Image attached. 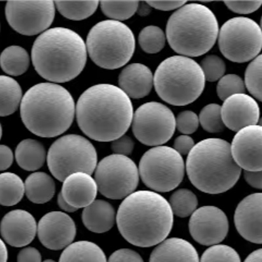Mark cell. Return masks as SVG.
Returning <instances> with one entry per match:
<instances>
[{
    "label": "cell",
    "mask_w": 262,
    "mask_h": 262,
    "mask_svg": "<svg viewBox=\"0 0 262 262\" xmlns=\"http://www.w3.org/2000/svg\"><path fill=\"white\" fill-rule=\"evenodd\" d=\"M107 262H144L141 256L128 249H121L115 251L110 256Z\"/></svg>",
    "instance_id": "43"
},
{
    "label": "cell",
    "mask_w": 262,
    "mask_h": 262,
    "mask_svg": "<svg viewBox=\"0 0 262 262\" xmlns=\"http://www.w3.org/2000/svg\"><path fill=\"white\" fill-rule=\"evenodd\" d=\"M57 203L60 209L64 210L65 212H76V210H78V209H75V208L72 207L71 205L69 204V203L65 201L64 199L63 198V196L60 193L58 194V195Z\"/></svg>",
    "instance_id": "49"
},
{
    "label": "cell",
    "mask_w": 262,
    "mask_h": 262,
    "mask_svg": "<svg viewBox=\"0 0 262 262\" xmlns=\"http://www.w3.org/2000/svg\"><path fill=\"white\" fill-rule=\"evenodd\" d=\"M200 262H242L239 255L232 247L225 245H212L205 250Z\"/></svg>",
    "instance_id": "37"
},
{
    "label": "cell",
    "mask_w": 262,
    "mask_h": 262,
    "mask_svg": "<svg viewBox=\"0 0 262 262\" xmlns=\"http://www.w3.org/2000/svg\"><path fill=\"white\" fill-rule=\"evenodd\" d=\"M261 55L248 65L245 74V85L252 97L261 101Z\"/></svg>",
    "instance_id": "36"
},
{
    "label": "cell",
    "mask_w": 262,
    "mask_h": 262,
    "mask_svg": "<svg viewBox=\"0 0 262 262\" xmlns=\"http://www.w3.org/2000/svg\"><path fill=\"white\" fill-rule=\"evenodd\" d=\"M151 8L147 2H139L137 12L140 16H146L150 13Z\"/></svg>",
    "instance_id": "50"
},
{
    "label": "cell",
    "mask_w": 262,
    "mask_h": 262,
    "mask_svg": "<svg viewBox=\"0 0 262 262\" xmlns=\"http://www.w3.org/2000/svg\"><path fill=\"white\" fill-rule=\"evenodd\" d=\"M81 219L84 226L91 232L104 233L113 228L116 213L111 203L97 200L84 208Z\"/></svg>",
    "instance_id": "24"
},
{
    "label": "cell",
    "mask_w": 262,
    "mask_h": 262,
    "mask_svg": "<svg viewBox=\"0 0 262 262\" xmlns=\"http://www.w3.org/2000/svg\"><path fill=\"white\" fill-rule=\"evenodd\" d=\"M220 99L224 101L229 97L239 93H245L244 81L238 75L227 74L219 79L216 88Z\"/></svg>",
    "instance_id": "38"
},
{
    "label": "cell",
    "mask_w": 262,
    "mask_h": 262,
    "mask_svg": "<svg viewBox=\"0 0 262 262\" xmlns=\"http://www.w3.org/2000/svg\"><path fill=\"white\" fill-rule=\"evenodd\" d=\"M62 182L60 193L65 201L75 209H84L97 198L98 191L97 182L88 173H73Z\"/></svg>",
    "instance_id": "21"
},
{
    "label": "cell",
    "mask_w": 262,
    "mask_h": 262,
    "mask_svg": "<svg viewBox=\"0 0 262 262\" xmlns=\"http://www.w3.org/2000/svg\"><path fill=\"white\" fill-rule=\"evenodd\" d=\"M23 98L19 83L11 77L0 76V117L16 112Z\"/></svg>",
    "instance_id": "28"
},
{
    "label": "cell",
    "mask_w": 262,
    "mask_h": 262,
    "mask_svg": "<svg viewBox=\"0 0 262 262\" xmlns=\"http://www.w3.org/2000/svg\"><path fill=\"white\" fill-rule=\"evenodd\" d=\"M36 219L29 212L16 209L7 213L0 223V233L5 242L11 247L29 245L37 234Z\"/></svg>",
    "instance_id": "19"
},
{
    "label": "cell",
    "mask_w": 262,
    "mask_h": 262,
    "mask_svg": "<svg viewBox=\"0 0 262 262\" xmlns=\"http://www.w3.org/2000/svg\"><path fill=\"white\" fill-rule=\"evenodd\" d=\"M29 65V53L22 47L9 46L0 55V67L10 76H18L25 74Z\"/></svg>",
    "instance_id": "29"
},
{
    "label": "cell",
    "mask_w": 262,
    "mask_h": 262,
    "mask_svg": "<svg viewBox=\"0 0 262 262\" xmlns=\"http://www.w3.org/2000/svg\"><path fill=\"white\" fill-rule=\"evenodd\" d=\"M139 179V168L128 156L105 157L95 170L98 191L111 200H122L135 192Z\"/></svg>",
    "instance_id": "12"
},
{
    "label": "cell",
    "mask_w": 262,
    "mask_h": 262,
    "mask_svg": "<svg viewBox=\"0 0 262 262\" xmlns=\"http://www.w3.org/2000/svg\"><path fill=\"white\" fill-rule=\"evenodd\" d=\"M262 128L248 126L238 131L230 145L233 160L241 168L249 171L261 170Z\"/></svg>",
    "instance_id": "17"
},
{
    "label": "cell",
    "mask_w": 262,
    "mask_h": 262,
    "mask_svg": "<svg viewBox=\"0 0 262 262\" xmlns=\"http://www.w3.org/2000/svg\"><path fill=\"white\" fill-rule=\"evenodd\" d=\"M47 161L53 176L63 182L75 172L92 174L97 165V152L93 144L85 137L67 135L51 145Z\"/></svg>",
    "instance_id": "9"
},
{
    "label": "cell",
    "mask_w": 262,
    "mask_h": 262,
    "mask_svg": "<svg viewBox=\"0 0 262 262\" xmlns=\"http://www.w3.org/2000/svg\"><path fill=\"white\" fill-rule=\"evenodd\" d=\"M80 129L98 142H112L125 134L132 123L130 98L119 86L102 83L82 93L76 107Z\"/></svg>",
    "instance_id": "1"
},
{
    "label": "cell",
    "mask_w": 262,
    "mask_h": 262,
    "mask_svg": "<svg viewBox=\"0 0 262 262\" xmlns=\"http://www.w3.org/2000/svg\"><path fill=\"white\" fill-rule=\"evenodd\" d=\"M230 145L225 140L212 138L201 140L189 152L186 172L199 190L216 195L237 184L242 168L233 160Z\"/></svg>",
    "instance_id": "5"
},
{
    "label": "cell",
    "mask_w": 262,
    "mask_h": 262,
    "mask_svg": "<svg viewBox=\"0 0 262 262\" xmlns=\"http://www.w3.org/2000/svg\"><path fill=\"white\" fill-rule=\"evenodd\" d=\"M189 230L196 242L205 246L219 244L225 239L229 231L228 217L214 206H205L191 215Z\"/></svg>",
    "instance_id": "15"
},
{
    "label": "cell",
    "mask_w": 262,
    "mask_h": 262,
    "mask_svg": "<svg viewBox=\"0 0 262 262\" xmlns=\"http://www.w3.org/2000/svg\"><path fill=\"white\" fill-rule=\"evenodd\" d=\"M119 233L127 242L146 248L158 245L171 231L174 214L168 201L155 191H135L124 199L116 214Z\"/></svg>",
    "instance_id": "2"
},
{
    "label": "cell",
    "mask_w": 262,
    "mask_h": 262,
    "mask_svg": "<svg viewBox=\"0 0 262 262\" xmlns=\"http://www.w3.org/2000/svg\"><path fill=\"white\" fill-rule=\"evenodd\" d=\"M195 146V142L189 135H183L178 137L174 142V149L181 156L188 155Z\"/></svg>",
    "instance_id": "44"
},
{
    "label": "cell",
    "mask_w": 262,
    "mask_h": 262,
    "mask_svg": "<svg viewBox=\"0 0 262 262\" xmlns=\"http://www.w3.org/2000/svg\"><path fill=\"white\" fill-rule=\"evenodd\" d=\"M43 262H56V261L55 260H53V259H46V260L43 261Z\"/></svg>",
    "instance_id": "54"
},
{
    "label": "cell",
    "mask_w": 262,
    "mask_h": 262,
    "mask_svg": "<svg viewBox=\"0 0 262 262\" xmlns=\"http://www.w3.org/2000/svg\"><path fill=\"white\" fill-rule=\"evenodd\" d=\"M119 88L130 98L140 99L149 94L154 86V74L147 66L133 63L119 76Z\"/></svg>",
    "instance_id": "22"
},
{
    "label": "cell",
    "mask_w": 262,
    "mask_h": 262,
    "mask_svg": "<svg viewBox=\"0 0 262 262\" xmlns=\"http://www.w3.org/2000/svg\"><path fill=\"white\" fill-rule=\"evenodd\" d=\"M149 262H200L195 248L181 238H166L152 251Z\"/></svg>",
    "instance_id": "23"
},
{
    "label": "cell",
    "mask_w": 262,
    "mask_h": 262,
    "mask_svg": "<svg viewBox=\"0 0 262 262\" xmlns=\"http://www.w3.org/2000/svg\"><path fill=\"white\" fill-rule=\"evenodd\" d=\"M152 8L158 10L168 11L177 10L187 3L184 1L177 2H147Z\"/></svg>",
    "instance_id": "47"
},
{
    "label": "cell",
    "mask_w": 262,
    "mask_h": 262,
    "mask_svg": "<svg viewBox=\"0 0 262 262\" xmlns=\"http://www.w3.org/2000/svg\"><path fill=\"white\" fill-rule=\"evenodd\" d=\"M259 115L258 102L245 93L231 96L224 100L221 106L224 125L235 132L248 126L258 125Z\"/></svg>",
    "instance_id": "18"
},
{
    "label": "cell",
    "mask_w": 262,
    "mask_h": 262,
    "mask_svg": "<svg viewBox=\"0 0 262 262\" xmlns=\"http://www.w3.org/2000/svg\"><path fill=\"white\" fill-rule=\"evenodd\" d=\"M139 3V2H101L100 8L103 13L112 20H125L137 13Z\"/></svg>",
    "instance_id": "34"
},
{
    "label": "cell",
    "mask_w": 262,
    "mask_h": 262,
    "mask_svg": "<svg viewBox=\"0 0 262 262\" xmlns=\"http://www.w3.org/2000/svg\"><path fill=\"white\" fill-rule=\"evenodd\" d=\"M261 1L256 2H226L225 5L229 10L238 14H250L260 8Z\"/></svg>",
    "instance_id": "42"
},
{
    "label": "cell",
    "mask_w": 262,
    "mask_h": 262,
    "mask_svg": "<svg viewBox=\"0 0 262 262\" xmlns=\"http://www.w3.org/2000/svg\"><path fill=\"white\" fill-rule=\"evenodd\" d=\"M168 203L173 214L180 217H187L195 211L198 200L193 191L183 188L175 191L170 196Z\"/></svg>",
    "instance_id": "31"
},
{
    "label": "cell",
    "mask_w": 262,
    "mask_h": 262,
    "mask_svg": "<svg viewBox=\"0 0 262 262\" xmlns=\"http://www.w3.org/2000/svg\"><path fill=\"white\" fill-rule=\"evenodd\" d=\"M55 14V4L53 1L9 2L6 6L9 25L25 36L46 31L52 24Z\"/></svg>",
    "instance_id": "14"
},
{
    "label": "cell",
    "mask_w": 262,
    "mask_h": 262,
    "mask_svg": "<svg viewBox=\"0 0 262 262\" xmlns=\"http://www.w3.org/2000/svg\"><path fill=\"white\" fill-rule=\"evenodd\" d=\"M200 65L204 74L205 80L210 82L219 81L226 71L225 62L215 55L207 56L201 60Z\"/></svg>",
    "instance_id": "39"
},
{
    "label": "cell",
    "mask_w": 262,
    "mask_h": 262,
    "mask_svg": "<svg viewBox=\"0 0 262 262\" xmlns=\"http://www.w3.org/2000/svg\"><path fill=\"white\" fill-rule=\"evenodd\" d=\"M205 82L200 64L182 55L166 58L154 75V85L159 97L176 106L195 102L204 91Z\"/></svg>",
    "instance_id": "7"
},
{
    "label": "cell",
    "mask_w": 262,
    "mask_h": 262,
    "mask_svg": "<svg viewBox=\"0 0 262 262\" xmlns=\"http://www.w3.org/2000/svg\"><path fill=\"white\" fill-rule=\"evenodd\" d=\"M55 7L64 17L73 20H81L95 13L99 4L93 2H56Z\"/></svg>",
    "instance_id": "32"
},
{
    "label": "cell",
    "mask_w": 262,
    "mask_h": 262,
    "mask_svg": "<svg viewBox=\"0 0 262 262\" xmlns=\"http://www.w3.org/2000/svg\"><path fill=\"white\" fill-rule=\"evenodd\" d=\"M17 262H41V255L34 247H26L17 255Z\"/></svg>",
    "instance_id": "45"
},
{
    "label": "cell",
    "mask_w": 262,
    "mask_h": 262,
    "mask_svg": "<svg viewBox=\"0 0 262 262\" xmlns=\"http://www.w3.org/2000/svg\"><path fill=\"white\" fill-rule=\"evenodd\" d=\"M2 137V127L1 123H0V140H1Z\"/></svg>",
    "instance_id": "53"
},
{
    "label": "cell",
    "mask_w": 262,
    "mask_h": 262,
    "mask_svg": "<svg viewBox=\"0 0 262 262\" xmlns=\"http://www.w3.org/2000/svg\"><path fill=\"white\" fill-rule=\"evenodd\" d=\"M8 259V250L6 244L2 238H0V262H7Z\"/></svg>",
    "instance_id": "52"
},
{
    "label": "cell",
    "mask_w": 262,
    "mask_h": 262,
    "mask_svg": "<svg viewBox=\"0 0 262 262\" xmlns=\"http://www.w3.org/2000/svg\"><path fill=\"white\" fill-rule=\"evenodd\" d=\"M217 39L220 50L227 59L236 63L249 62L260 53L261 27L251 18L234 17L222 26Z\"/></svg>",
    "instance_id": "11"
},
{
    "label": "cell",
    "mask_w": 262,
    "mask_h": 262,
    "mask_svg": "<svg viewBox=\"0 0 262 262\" xmlns=\"http://www.w3.org/2000/svg\"><path fill=\"white\" fill-rule=\"evenodd\" d=\"M86 44L78 33L63 27L47 30L32 49L34 69L42 78L65 83L78 77L85 67Z\"/></svg>",
    "instance_id": "3"
},
{
    "label": "cell",
    "mask_w": 262,
    "mask_h": 262,
    "mask_svg": "<svg viewBox=\"0 0 262 262\" xmlns=\"http://www.w3.org/2000/svg\"><path fill=\"white\" fill-rule=\"evenodd\" d=\"M219 32L216 15L204 5L186 4L167 21L166 38L180 55L196 57L205 55L214 46Z\"/></svg>",
    "instance_id": "6"
},
{
    "label": "cell",
    "mask_w": 262,
    "mask_h": 262,
    "mask_svg": "<svg viewBox=\"0 0 262 262\" xmlns=\"http://www.w3.org/2000/svg\"><path fill=\"white\" fill-rule=\"evenodd\" d=\"M111 147L114 154L127 156L132 154L135 142L130 137L124 135L112 142Z\"/></svg>",
    "instance_id": "41"
},
{
    "label": "cell",
    "mask_w": 262,
    "mask_h": 262,
    "mask_svg": "<svg viewBox=\"0 0 262 262\" xmlns=\"http://www.w3.org/2000/svg\"><path fill=\"white\" fill-rule=\"evenodd\" d=\"M200 125L199 117L195 112L186 111L180 112L176 118V128L184 135L195 133Z\"/></svg>",
    "instance_id": "40"
},
{
    "label": "cell",
    "mask_w": 262,
    "mask_h": 262,
    "mask_svg": "<svg viewBox=\"0 0 262 262\" xmlns=\"http://www.w3.org/2000/svg\"><path fill=\"white\" fill-rule=\"evenodd\" d=\"M86 51L98 67L116 70L130 61L135 50L132 30L121 21L105 20L95 25L89 32Z\"/></svg>",
    "instance_id": "8"
},
{
    "label": "cell",
    "mask_w": 262,
    "mask_h": 262,
    "mask_svg": "<svg viewBox=\"0 0 262 262\" xmlns=\"http://www.w3.org/2000/svg\"><path fill=\"white\" fill-rule=\"evenodd\" d=\"M58 262H107V259L99 246L88 241H79L65 248Z\"/></svg>",
    "instance_id": "27"
},
{
    "label": "cell",
    "mask_w": 262,
    "mask_h": 262,
    "mask_svg": "<svg viewBox=\"0 0 262 262\" xmlns=\"http://www.w3.org/2000/svg\"><path fill=\"white\" fill-rule=\"evenodd\" d=\"M261 193L246 196L236 208L234 222L238 233L245 239L261 244Z\"/></svg>",
    "instance_id": "20"
},
{
    "label": "cell",
    "mask_w": 262,
    "mask_h": 262,
    "mask_svg": "<svg viewBox=\"0 0 262 262\" xmlns=\"http://www.w3.org/2000/svg\"><path fill=\"white\" fill-rule=\"evenodd\" d=\"M25 194L35 204H44L52 200L56 191L52 177L43 172L30 174L25 182Z\"/></svg>",
    "instance_id": "26"
},
{
    "label": "cell",
    "mask_w": 262,
    "mask_h": 262,
    "mask_svg": "<svg viewBox=\"0 0 262 262\" xmlns=\"http://www.w3.org/2000/svg\"><path fill=\"white\" fill-rule=\"evenodd\" d=\"M15 160L18 165L27 171H35L43 167L47 160L45 147L40 142L25 139L17 145Z\"/></svg>",
    "instance_id": "25"
},
{
    "label": "cell",
    "mask_w": 262,
    "mask_h": 262,
    "mask_svg": "<svg viewBox=\"0 0 262 262\" xmlns=\"http://www.w3.org/2000/svg\"><path fill=\"white\" fill-rule=\"evenodd\" d=\"M139 43L140 48L145 53H158L165 46V33L158 26H147L140 32Z\"/></svg>",
    "instance_id": "33"
},
{
    "label": "cell",
    "mask_w": 262,
    "mask_h": 262,
    "mask_svg": "<svg viewBox=\"0 0 262 262\" xmlns=\"http://www.w3.org/2000/svg\"><path fill=\"white\" fill-rule=\"evenodd\" d=\"M198 117L201 127L208 133H221L225 128L222 119L221 106L219 104H207L201 110Z\"/></svg>",
    "instance_id": "35"
},
{
    "label": "cell",
    "mask_w": 262,
    "mask_h": 262,
    "mask_svg": "<svg viewBox=\"0 0 262 262\" xmlns=\"http://www.w3.org/2000/svg\"><path fill=\"white\" fill-rule=\"evenodd\" d=\"M244 177L246 182L252 188L261 189L262 188L261 170L258 171H249L245 170Z\"/></svg>",
    "instance_id": "48"
},
{
    "label": "cell",
    "mask_w": 262,
    "mask_h": 262,
    "mask_svg": "<svg viewBox=\"0 0 262 262\" xmlns=\"http://www.w3.org/2000/svg\"><path fill=\"white\" fill-rule=\"evenodd\" d=\"M133 134L142 144L160 146L169 141L176 129V118L162 103H144L133 114Z\"/></svg>",
    "instance_id": "13"
},
{
    "label": "cell",
    "mask_w": 262,
    "mask_h": 262,
    "mask_svg": "<svg viewBox=\"0 0 262 262\" xmlns=\"http://www.w3.org/2000/svg\"><path fill=\"white\" fill-rule=\"evenodd\" d=\"M77 229L74 220L67 213L53 211L42 216L37 224L39 242L47 249L59 250L73 243Z\"/></svg>",
    "instance_id": "16"
},
{
    "label": "cell",
    "mask_w": 262,
    "mask_h": 262,
    "mask_svg": "<svg viewBox=\"0 0 262 262\" xmlns=\"http://www.w3.org/2000/svg\"><path fill=\"white\" fill-rule=\"evenodd\" d=\"M185 163L182 156L173 147H152L140 159L139 176L147 188L157 192H168L183 180Z\"/></svg>",
    "instance_id": "10"
},
{
    "label": "cell",
    "mask_w": 262,
    "mask_h": 262,
    "mask_svg": "<svg viewBox=\"0 0 262 262\" xmlns=\"http://www.w3.org/2000/svg\"><path fill=\"white\" fill-rule=\"evenodd\" d=\"M14 156L10 147L0 145V171L8 169L12 165Z\"/></svg>",
    "instance_id": "46"
},
{
    "label": "cell",
    "mask_w": 262,
    "mask_h": 262,
    "mask_svg": "<svg viewBox=\"0 0 262 262\" xmlns=\"http://www.w3.org/2000/svg\"><path fill=\"white\" fill-rule=\"evenodd\" d=\"M76 106L73 97L62 86L40 83L30 88L20 102L25 127L43 138L58 137L73 123Z\"/></svg>",
    "instance_id": "4"
},
{
    "label": "cell",
    "mask_w": 262,
    "mask_h": 262,
    "mask_svg": "<svg viewBox=\"0 0 262 262\" xmlns=\"http://www.w3.org/2000/svg\"><path fill=\"white\" fill-rule=\"evenodd\" d=\"M25 193V183L13 172L0 174V205L12 207L23 200Z\"/></svg>",
    "instance_id": "30"
},
{
    "label": "cell",
    "mask_w": 262,
    "mask_h": 262,
    "mask_svg": "<svg viewBox=\"0 0 262 262\" xmlns=\"http://www.w3.org/2000/svg\"><path fill=\"white\" fill-rule=\"evenodd\" d=\"M262 250L261 249L254 250L250 253L244 262H261Z\"/></svg>",
    "instance_id": "51"
}]
</instances>
